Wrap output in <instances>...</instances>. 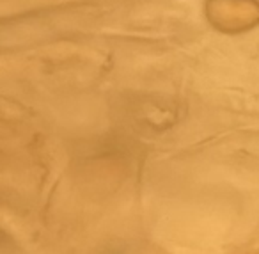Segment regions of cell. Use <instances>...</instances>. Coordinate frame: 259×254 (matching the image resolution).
Here are the masks:
<instances>
[{"label":"cell","instance_id":"obj_1","mask_svg":"<svg viewBox=\"0 0 259 254\" xmlns=\"http://www.w3.org/2000/svg\"><path fill=\"white\" fill-rule=\"evenodd\" d=\"M208 16L220 29H247L259 20V4L254 0H209Z\"/></svg>","mask_w":259,"mask_h":254}]
</instances>
